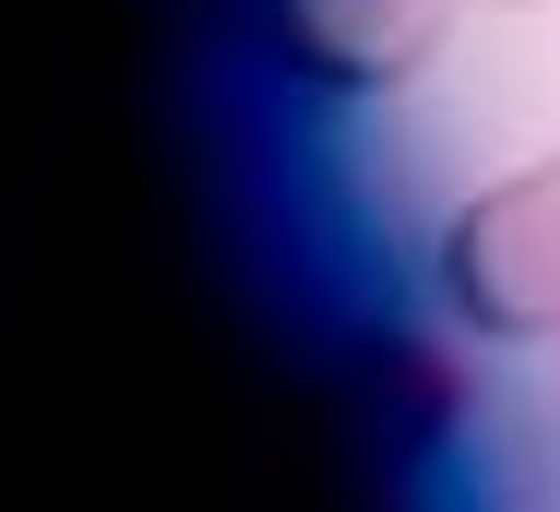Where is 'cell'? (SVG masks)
<instances>
[{"instance_id":"obj_1","label":"cell","mask_w":560,"mask_h":512,"mask_svg":"<svg viewBox=\"0 0 560 512\" xmlns=\"http://www.w3.org/2000/svg\"><path fill=\"white\" fill-rule=\"evenodd\" d=\"M442 310L465 334H501V346L560 334V155L489 179L442 226Z\"/></svg>"},{"instance_id":"obj_2","label":"cell","mask_w":560,"mask_h":512,"mask_svg":"<svg viewBox=\"0 0 560 512\" xmlns=\"http://www.w3.org/2000/svg\"><path fill=\"white\" fill-rule=\"evenodd\" d=\"M453 0H262V60L311 96H394L442 60Z\"/></svg>"},{"instance_id":"obj_3","label":"cell","mask_w":560,"mask_h":512,"mask_svg":"<svg viewBox=\"0 0 560 512\" xmlns=\"http://www.w3.org/2000/svg\"><path fill=\"white\" fill-rule=\"evenodd\" d=\"M489 12H537V0H489Z\"/></svg>"}]
</instances>
